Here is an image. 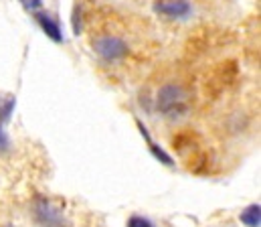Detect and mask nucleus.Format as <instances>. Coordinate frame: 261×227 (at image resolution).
I'll use <instances>...</instances> for the list:
<instances>
[{"instance_id": "nucleus-3", "label": "nucleus", "mask_w": 261, "mask_h": 227, "mask_svg": "<svg viewBox=\"0 0 261 227\" xmlns=\"http://www.w3.org/2000/svg\"><path fill=\"white\" fill-rule=\"evenodd\" d=\"M37 215L45 227H63V217L59 209H55L47 199L37 201Z\"/></svg>"}, {"instance_id": "nucleus-5", "label": "nucleus", "mask_w": 261, "mask_h": 227, "mask_svg": "<svg viewBox=\"0 0 261 227\" xmlns=\"http://www.w3.org/2000/svg\"><path fill=\"white\" fill-rule=\"evenodd\" d=\"M138 128H140V132H142V136H144V138L148 140V146H150L152 154H154V156H156V158H158L160 162H164V164H168V166H170V164H172V158H170V156H168L166 152L162 150L160 146H156V144H154V142L150 140V136H148V130L144 128V124H142V122H138Z\"/></svg>"}, {"instance_id": "nucleus-4", "label": "nucleus", "mask_w": 261, "mask_h": 227, "mask_svg": "<svg viewBox=\"0 0 261 227\" xmlns=\"http://www.w3.org/2000/svg\"><path fill=\"white\" fill-rule=\"evenodd\" d=\"M158 10L168 16H182L189 12V4H187V0H166V2L158 4Z\"/></svg>"}, {"instance_id": "nucleus-6", "label": "nucleus", "mask_w": 261, "mask_h": 227, "mask_svg": "<svg viewBox=\"0 0 261 227\" xmlns=\"http://www.w3.org/2000/svg\"><path fill=\"white\" fill-rule=\"evenodd\" d=\"M37 18H39V22H41L43 31H45V33H47L51 39L61 41V31H59V24H57L53 18H49L47 14H37Z\"/></svg>"}, {"instance_id": "nucleus-10", "label": "nucleus", "mask_w": 261, "mask_h": 227, "mask_svg": "<svg viewBox=\"0 0 261 227\" xmlns=\"http://www.w3.org/2000/svg\"><path fill=\"white\" fill-rule=\"evenodd\" d=\"M6 148H8V138H6L4 128H2V124H0V150H6Z\"/></svg>"}, {"instance_id": "nucleus-9", "label": "nucleus", "mask_w": 261, "mask_h": 227, "mask_svg": "<svg viewBox=\"0 0 261 227\" xmlns=\"http://www.w3.org/2000/svg\"><path fill=\"white\" fill-rule=\"evenodd\" d=\"M128 227H152V223H150L148 219H144V217L134 215L130 221H128Z\"/></svg>"}, {"instance_id": "nucleus-7", "label": "nucleus", "mask_w": 261, "mask_h": 227, "mask_svg": "<svg viewBox=\"0 0 261 227\" xmlns=\"http://www.w3.org/2000/svg\"><path fill=\"white\" fill-rule=\"evenodd\" d=\"M241 221L249 227H259V205H251L241 213Z\"/></svg>"}, {"instance_id": "nucleus-1", "label": "nucleus", "mask_w": 261, "mask_h": 227, "mask_svg": "<svg viewBox=\"0 0 261 227\" xmlns=\"http://www.w3.org/2000/svg\"><path fill=\"white\" fill-rule=\"evenodd\" d=\"M91 45H93V51L97 53V57L108 61V63H116V61L128 57V53H130L128 41L118 33L101 31V33L93 35Z\"/></svg>"}, {"instance_id": "nucleus-11", "label": "nucleus", "mask_w": 261, "mask_h": 227, "mask_svg": "<svg viewBox=\"0 0 261 227\" xmlns=\"http://www.w3.org/2000/svg\"><path fill=\"white\" fill-rule=\"evenodd\" d=\"M29 10H35V8H39L41 6V0H20Z\"/></svg>"}, {"instance_id": "nucleus-2", "label": "nucleus", "mask_w": 261, "mask_h": 227, "mask_svg": "<svg viewBox=\"0 0 261 227\" xmlns=\"http://www.w3.org/2000/svg\"><path fill=\"white\" fill-rule=\"evenodd\" d=\"M158 108L164 114H174L185 108V91L178 85H164L158 93Z\"/></svg>"}, {"instance_id": "nucleus-8", "label": "nucleus", "mask_w": 261, "mask_h": 227, "mask_svg": "<svg viewBox=\"0 0 261 227\" xmlns=\"http://www.w3.org/2000/svg\"><path fill=\"white\" fill-rule=\"evenodd\" d=\"M14 108V97H6V99H0V124H4L10 116Z\"/></svg>"}]
</instances>
